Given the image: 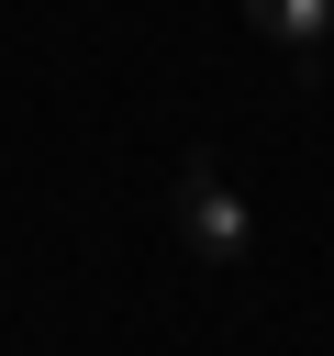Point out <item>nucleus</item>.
Instances as JSON below:
<instances>
[{
    "instance_id": "obj_1",
    "label": "nucleus",
    "mask_w": 334,
    "mask_h": 356,
    "mask_svg": "<svg viewBox=\"0 0 334 356\" xmlns=\"http://www.w3.org/2000/svg\"><path fill=\"white\" fill-rule=\"evenodd\" d=\"M178 245H189L200 267H245V256H256V211H245V189H234L212 156L178 167Z\"/></svg>"
},
{
    "instance_id": "obj_2",
    "label": "nucleus",
    "mask_w": 334,
    "mask_h": 356,
    "mask_svg": "<svg viewBox=\"0 0 334 356\" xmlns=\"http://www.w3.org/2000/svg\"><path fill=\"white\" fill-rule=\"evenodd\" d=\"M245 22H256L267 44H289V56H312V44L334 33V0H245Z\"/></svg>"
}]
</instances>
